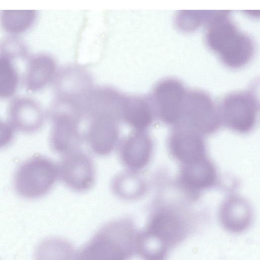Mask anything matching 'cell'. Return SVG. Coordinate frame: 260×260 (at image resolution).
<instances>
[{
	"label": "cell",
	"instance_id": "10",
	"mask_svg": "<svg viewBox=\"0 0 260 260\" xmlns=\"http://www.w3.org/2000/svg\"><path fill=\"white\" fill-rule=\"evenodd\" d=\"M87 118L89 122L86 138L90 148L99 155H108L118 143L120 120L114 115L103 113L93 114Z\"/></svg>",
	"mask_w": 260,
	"mask_h": 260
},
{
	"label": "cell",
	"instance_id": "2",
	"mask_svg": "<svg viewBox=\"0 0 260 260\" xmlns=\"http://www.w3.org/2000/svg\"><path fill=\"white\" fill-rule=\"evenodd\" d=\"M229 10H214L206 24L205 41L227 67L238 69L247 64L255 53L251 37L239 30L230 18Z\"/></svg>",
	"mask_w": 260,
	"mask_h": 260
},
{
	"label": "cell",
	"instance_id": "6",
	"mask_svg": "<svg viewBox=\"0 0 260 260\" xmlns=\"http://www.w3.org/2000/svg\"><path fill=\"white\" fill-rule=\"evenodd\" d=\"M220 114L210 96L201 90H187L178 124L197 133L209 134L218 128Z\"/></svg>",
	"mask_w": 260,
	"mask_h": 260
},
{
	"label": "cell",
	"instance_id": "7",
	"mask_svg": "<svg viewBox=\"0 0 260 260\" xmlns=\"http://www.w3.org/2000/svg\"><path fill=\"white\" fill-rule=\"evenodd\" d=\"M258 109L257 93L251 88L225 96L221 104L220 117L229 128L246 133L254 127Z\"/></svg>",
	"mask_w": 260,
	"mask_h": 260
},
{
	"label": "cell",
	"instance_id": "9",
	"mask_svg": "<svg viewBox=\"0 0 260 260\" xmlns=\"http://www.w3.org/2000/svg\"><path fill=\"white\" fill-rule=\"evenodd\" d=\"M58 166L59 177L70 189L83 192L95 182V172L91 158L79 149L62 155Z\"/></svg>",
	"mask_w": 260,
	"mask_h": 260
},
{
	"label": "cell",
	"instance_id": "1",
	"mask_svg": "<svg viewBox=\"0 0 260 260\" xmlns=\"http://www.w3.org/2000/svg\"><path fill=\"white\" fill-rule=\"evenodd\" d=\"M190 230L189 222L176 213L165 209L154 211L144 228L138 232L136 253L144 260H164Z\"/></svg>",
	"mask_w": 260,
	"mask_h": 260
},
{
	"label": "cell",
	"instance_id": "23",
	"mask_svg": "<svg viewBox=\"0 0 260 260\" xmlns=\"http://www.w3.org/2000/svg\"><path fill=\"white\" fill-rule=\"evenodd\" d=\"M14 137V128L9 123L0 120V149L9 145Z\"/></svg>",
	"mask_w": 260,
	"mask_h": 260
},
{
	"label": "cell",
	"instance_id": "13",
	"mask_svg": "<svg viewBox=\"0 0 260 260\" xmlns=\"http://www.w3.org/2000/svg\"><path fill=\"white\" fill-rule=\"evenodd\" d=\"M172 155L183 164L205 157L204 141L199 133L185 127L171 135L169 142Z\"/></svg>",
	"mask_w": 260,
	"mask_h": 260
},
{
	"label": "cell",
	"instance_id": "16",
	"mask_svg": "<svg viewBox=\"0 0 260 260\" xmlns=\"http://www.w3.org/2000/svg\"><path fill=\"white\" fill-rule=\"evenodd\" d=\"M219 216L222 226L226 231L240 233L250 225L252 211L246 201L239 197H232L222 204Z\"/></svg>",
	"mask_w": 260,
	"mask_h": 260
},
{
	"label": "cell",
	"instance_id": "3",
	"mask_svg": "<svg viewBox=\"0 0 260 260\" xmlns=\"http://www.w3.org/2000/svg\"><path fill=\"white\" fill-rule=\"evenodd\" d=\"M138 232L131 217L111 220L77 251V260H129L136 253Z\"/></svg>",
	"mask_w": 260,
	"mask_h": 260
},
{
	"label": "cell",
	"instance_id": "5",
	"mask_svg": "<svg viewBox=\"0 0 260 260\" xmlns=\"http://www.w3.org/2000/svg\"><path fill=\"white\" fill-rule=\"evenodd\" d=\"M49 115L52 121L50 143L53 151L63 155L79 149L82 140L79 124L83 115L80 111L70 105L54 102Z\"/></svg>",
	"mask_w": 260,
	"mask_h": 260
},
{
	"label": "cell",
	"instance_id": "4",
	"mask_svg": "<svg viewBox=\"0 0 260 260\" xmlns=\"http://www.w3.org/2000/svg\"><path fill=\"white\" fill-rule=\"evenodd\" d=\"M59 177L58 166L50 158L33 156L17 168L14 178L16 192L27 199H35L47 194Z\"/></svg>",
	"mask_w": 260,
	"mask_h": 260
},
{
	"label": "cell",
	"instance_id": "20",
	"mask_svg": "<svg viewBox=\"0 0 260 260\" xmlns=\"http://www.w3.org/2000/svg\"><path fill=\"white\" fill-rule=\"evenodd\" d=\"M14 61L0 53V98L11 97L17 89L19 79Z\"/></svg>",
	"mask_w": 260,
	"mask_h": 260
},
{
	"label": "cell",
	"instance_id": "17",
	"mask_svg": "<svg viewBox=\"0 0 260 260\" xmlns=\"http://www.w3.org/2000/svg\"><path fill=\"white\" fill-rule=\"evenodd\" d=\"M213 166L205 157L183 165L180 179L184 185L193 190L208 188L216 180Z\"/></svg>",
	"mask_w": 260,
	"mask_h": 260
},
{
	"label": "cell",
	"instance_id": "22",
	"mask_svg": "<svg viewBox=\"0 0 260 260\" xmlns=\"http://www.w3.org/2000/svg\"><path fill=\"white\" fill-rule=\"evenodd\" d=\"M141 184L134 172L128 171L117 175L113 180L112 188L118 197L126 200H134L140 197Z\"/></svg>",
	"mask_w": 260,
	"mask_h": 260
},
{
	"label": "cell",
	"instance_id": "14",
	"mask_svg": "<svg viewBox=\"0 0 260 260\" xmlns=\"http://www.w3.org/2000/svg\"><path fill=\"white\" fill-rule=\"evenodd\" d=\"M154 114L149 96L124 95L121 120L134 131H145L152 123Z\"/></svg>",
	"mask_w": 260,
	"mask_h": 260
},
{
	"label": "cell",
	"instance_id": "8",
	"mask_svg": "<svg viewBox=\"0 0 260 260\" xmlns=\"http://www.w3.org/2000/svg\"><path fill=\"white\" fill-rule=\"evenodd\" d=\"M187 90L175 78H165L158 82L149 95L155 113L166 123L178 124Z\"/></svg>",
	"mask_w": 260,
	"mask_h": 260
},
{
	"label": "cell",
	"instance_id": "11",
	"mask_svg": "<svg viewBox=\"0 0 260 260\" xmlns=\"http://www.w3.org/2000/svg\"><path fill=\"white\" fill-rule=\"evenodd\" d=\"M153 143L145 131H134L119 144V155L129 171L136 173L144 168L150 160Z\"/></svg>",
	"mask_w": 260,
	"mask_h": 260
},
{
	"label": "cell",
	"instance_id": "19",
	"mask_svg": "<svg viewBox=\"0 0 260 260\" xmlns=\"http://www.w3.org/2000/svg\"><path fill=\"white\" fill-rule=\"evenodd\" d=\"M36 16L35 10H2L0 12V24L7 32L20 34L32 26Z\"/></svg>",
	"mask_w": 260,
	"mask_h": 260
},
{
	"label": "cell",
	"instance_id": "12",
	"mask_svg": "<svg viewBox=\"0 0 260 260\" xmlns=\"http://www.w3.org/2000/svg\"><path fill=\"white\" fill-rule=\"evenodd\" d=\"M9 124L13 128L25 133L37 131L42 126L44 115L40 105L29 98L14 99L8 109Z\"/></svg>",
	"mask_w": 260,
	"mask_h": 260
},
{
	"label": "cell",
	"instance_id": "15",
	"mask_svg": "<svg viewBox=\"0 0 260 260\" xmlns=\"http://www.w3.org/2000/svg\"><path fill=\"white\" fill-rule=\"evenodd\" d=\"M56 73L53 57L44 53L31 56L28 60L24 77L26 89L32 92L43 89L55 78Z\"/></svg>",
	"mask_w": 260,
	"mask_h": 260
},
{
	"label": "cell",
	"instance_id": "18",
	"mask_svg": "<svg viewBox=\"0 0 260 260\" xmlns=\"http://www.w3.org/2000/svg\"><path fill=\"white\" fill-rule=\"evenodd\" d=\"M34 260H77V251L67 240L49 237L41 241L37 246Z\"/></svg>",
	"mask_w": 260,
	"mask_h": 260
},
{
	"label": "cell",
	"instance_id": "21",
	"mask_svg": "<svg viewBox=\"0 0 260 260\" xmlns=\"http://www.w3.org/2000/svg\"><path fill=\"white\" fill-rule=\"evenodd\" d=\"M214 10H179L175 18L177 28L182 31H193L203 24H207Z\"/></svg>",
	"mask_w": 260,
	"mask_h": 260
}]
</instances>
